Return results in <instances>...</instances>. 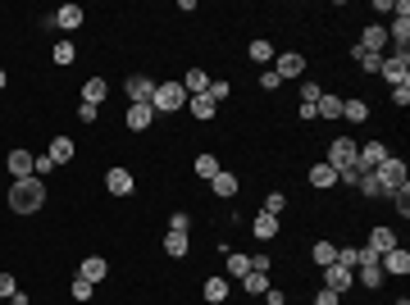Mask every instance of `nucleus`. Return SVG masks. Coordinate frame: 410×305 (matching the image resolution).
<instances>
[{"label":"nucleus","instance_id":"1","mask_svg":"<svg viewBox=\"0 0 410 305\" xmlns=\"http://www.w3.org/2000/svg\"><path fill=\"white\" fill-rule=\"evenodd\" d=\"M46 205V183L42 178H19L10 183V210L14 214H37Z\"/></svg>","mask_w":410,"mask_h":305},{"label":"nucleus","instance_id":"2","mask_svg":"<svg viewBox=\"0 0 410 305\" xmlns=\"http://www.w3.org/2000/svg\"><path fill=\"white\" fill-rule=\"evenodd\" d=\"M374 178H378V187H383V196H392V192L410 187V178H406V160H397V155H388V160L378 164Z\"/></svg>","mask_w":410,"mask_h":305},{"label":"nucleus","instance_id":"3","mask_svg":"<svg viewBox=\"0 0 410 305\" xmlns=\"http://www.w3.org/2000/svg\"><path fill=\"white\" fill-rule=\"evenodd\" d=\"M183 105H187L183 82H155V96H151V109H155V114H178Z\"/></svg>","mask_w":410,"mask_h":305},{"label":"nucleus","instance_id":"4","mask_svg":"<svg viewBox=\"0 0 410 305\" xmlns=\"http://www.w3.org/2000/svg\"><path fill=\"white\" fill-rule=\"evenodd\" d=\"M378 73L388 77V87H410V50H392V55H383Z\"/></svg>","mask_w":410,"mask_h":305},{"label":"nucleus","instance_id":"5","mask_svg":"<svg viewBox=\"0 0 410 305\" xmlns=\"http://www.w3.org/2000/svg\"><path fill=\"white\" fill-rule=\"evenodd\" d=\"M356 151H360L356 137H333V142H328V160H324V164H333L337 174H342V169H351V164H356Z\"/></svg>","mask_w":410,"mask_h":305},{"label":"nucleus","instance_id":"6","mask_svg":"<svg viewBox=\"0 0 410 305\" xmlns=\"http://www.w3.org/2000/svg\"><path fill=\"white\" fill-rule=\"evenodd\" d=\"M123 96H128V105H151V96H155V77L132 73L128 82H123Z\"/></svg>","mask_w":410,"mask_h":305},{"label":"nucleus","instance_id":"7","mask_svg":"<svg viewBox=\"0 0 410 305\" xmlns=\"http://www.w3.org/2000/svg\"><path fill=\"white\" fill-rule=\"evenodd\" d=\"M274 73L287 82V77H301L305 73V55H296V50H278L274 55Z\"/></svg>","mask_w":410,"mask_h":305},{"label":"nucleus","instance_id":"8","mask_svg":"<svg viewBox=\"0 0 410 305\" xmlns=\"http://www.w3.org/2000/svg\"><path fill=\"white\" fill-rule=\"evenodd\" d=\"M351 283H356V269H346V264H328V269H324V287H328V292L346 296V292H351Z\"/></svg>","mask_w":410,"mask_h":305},{"label":"nucleus","instance_id":"9","mask_svg":"<svg viewBox=\"0 0 410 305\" xmlns=\"http://www.w3.org/2000/svg\"><path fill=\"white\" fill-rule=\"evenodd\" d=\"M383 160H388V146H383V142H365L356 151V169H360V174H374Z\"/></svg>","mask_w":410,"mask_h":305},{"label":"nucleus","instance_id":"10","mask_svg":"<svg viewBox=\"0 0 410 305\" xmlns=\"http://www.w3.org/2000/svg\"><path fill=\"white\" fill-rule=\"evenodd\" d=\"M378 269H383V273H397V278H406V273H410V251H406V246H392L388 255H378Z\"/></svg>","mask_w":410,"mask_h":305},{"label":"nucleus","instance_id":"11","mask_svg":"<svg viewBox=\"0 0 410 305\" xmlns=\"http://www.w3.org/2000/svg\"><path fill=\"white\" fill-rule=\"evenodd\" d=\"M78 278H87V283H105L109 278V260L105 255H87L82 269H78Z\"/></svg>","mask_w":410,"mask_h":305},{"label":"nucleus","instance_id":"12","mask_svg":"<svg viewBox=\"0 0 410 305\" xmlns=\"http://www.w3.org/2000/svg\"><path fill=\"white\" fill-rule=\"evenodd\" d=\"M238 174H228V169H219V174L215 178H210V192H215V196L219 201H233V196H238Z\"/></svg>","mask_w":410,"mask_h":305},{"label":"nucleus","instance_id":"13","mask_svg":"<svg viewBox=\"0 0 410 305\" xmlns=\"http://www.w3.org/2000/svg\"><path fill=\"white\" fill-rule=\"evenodd\" d=\"M82 19H87V14L78 10V5H60V10L51 14V23H55V28H64V33H78V28H82Z\"/></svg>","mask_w":410,"mask_h":305},{"label":"nucleus","instance_id":"14","mask_svg":"<svg viewBox=\"0 0 410 305\" xmlns=\"http://www.w3.org/2000/svg\"><path fill=\"white\" fill-rule=\"evenodd\" d=\"M392 246H401V241H397V232H392V228H369L365 251H374V255H388Z\"/></svg>","mask_w":410,"mask_h":305},{"label":"nucleus","instance_id":"15","mask_svg":"<svg viewBox=\"0 0 410 305\" xmlns=\"http://www.w3.org/2000/svg\"><path fill=\"white\" fill-rule=\"evenodd\" d=\"M5 169H10V178L19 183V178H33V151H10V160H5Z\"/></svg>","mask_w":410,"mask_h":305},{"label":"nucleus","instance_id":"16","mask_svg":"<svg viewBox=\"0 0 410 305\" xmlns=\"http://www.w3.org/2000/svg\"><path fill=\"white\" fill-rule=\"evenodd\" d=\"M251 237L274 241V237H278V214H265V210H260V214L251 219Z\"/></svg>","mask_w":410,"mask_h":305},{"label":"nucleus","instance_id":"17","mask_svg":"<svg viewBox=\"0 0 410 305\" xmlns=\"http://www.w3.org/2000/svg\"><path fill=\"white\" fill-rule=\"evenodd\" d=\"M388 46V28H378V23H369L365 33H360V50H374V55H388L383 50Z\"/></svg>","mask_w":410,"mask_h":305},{"label":"nucleus","instance_id":"18","mask_svg":"<svg viewBox=\"0 0 410 305\" xmlns=\"http://www.w3.org/2000/svg\"><path fill=\"white\" fill-rule=\"evenodd\" d=\"M155 119H160V114H155L151 105H128V119H123V123H128L132 132H146V128H151Z\"/></svg>","mask_w":410,"mask_h":305},{"label":"nucleus","instance_id":"19","mask_svg":"<svg viewBox=\"0 0 410 305\" xmlns=\"http://www.w3.org/2000/svg\"><path fill=\"white\" fill-rule=\"evenodd\" d=\"M310 187H314V192H328V187H337V169L319 160V164L310 169Z\"/></svg>","mask_w":410,"mask_h":305},{"label":"nucleus","instance_id":"20","mask_svg":"<svg viewBox=\"0 0 410 305\" xmlns=\"http://www.w3.org/2000/svg\"><path fill=\"white\" fill-rule=\"evenodd\" d=\"M187 109H192V119H201V123H210L219 114V105L205 96V91H201V96H187Z\"/></svg>","mask_w":410,"mask_h":305},{"label":"nucleus","instance_id":"21","mask_svg":"<svg viewBox=\"0 0 410 305\" xmlns=\"http://www.w3.org/2000/svg\"><path fill=\"white\" fill-rule=\"evenodd\" d=\"M314 119H342V96H333V91H324V96H319V105H314Z\"/></svg>","mask_w":410,"mask_h":305},{"label":"nucleus","instance_id":"22","mask_svg":"<svg viewBox=\"0 0 410 305\" xmlns=\"http://www.w3.org/2000/svg\"><path fill=\"white\" fill-rule=\"evenodd\" d=\"M105 192L128 196V192H132V174H128V169H109V174H105Z\"/></svg>","mask_w":410,"mask_h":305},{"label":"nucleus","instance_id":"23","mask_svg":"<svg viewBox=\"0 0 410 305\" xmlns=\"http://www.w3.org/2000/svg\"><path fill=\"white\" fill-rule=\"evenodd\" d=\"M187 251H192V237H187V232H164V255L183 260Z\"/></svg>","mask_w":410,"mask_h":305},{"label":"nucleus","instance_id":"24","mask_svg":"<svg viewBox=\"0 0 410 305\" xmlns=\"http://www.w3.org/2000/svg\"><path fill=\"white\" fill-rule=\"evenodd\" d=\"M105 96H109V82H105V77H87V82H82V100H87V105H100Z\"/></svg>","mask_w":410,"mask_h":305},{"label":"nucleus","instance_id":"25","mask_svg":"<svg viewBox=\"0 0 410 305\" xmlns=\"http://www.w3.org/2000/svg\"><path fill=\"white\" fill-rule=\"evenodd\" d=\"M201 296H205L210 305H224V301H228V278H224V273H219V278H210V283L201 287Z\"/></svg>","mask_w":410,"mask_h":305},{"label":"nucleus","instance_id":"26","mask_svg":"<svg viewBox=\"0 0 410 305\" xmlns=\"http://www.w3.org/2000/svg\"><path fill=\"white\" fill-rule=\"evenodd\" d=\"M388 41H397V50H406V41H410V14H397V19H392Z\"/></svg>","mask_w":410,"mask_h":305},{"label":"nucleus","instance_id":"27","mask_svg":"<svg viewBox=\"0 0 410 305\" xmlns=\"http://www.w3.org/2000/svg\"><path fill=\"white\" fill-rule=\"evenodd\" d=\"M205 87H210V73H205V68H187V77H183V91H187V96H201Z\"/></svg>","mask_w":410,"mask_h":305},{"label":"nucleus","instance_id":"28","mask_svg":"<svg viewBox=\"0 0 410 305\" xmlns=\"http://www.w3.org/2000/svg\"><path fill=\"white\" fill-rule=\"evenodd\" d=\"M228 278H238V283H242V278H247V273H251V255H242V251H228Z\"/></svg>","mask_w":410,"mask_h":305},{"label":"nucleus","instance_id":"29","mask_svg":"<svg viewBox=\"0 0 410 305\" xmlns=\"http://www.w3.org/2000/svg\"><path fill=\"white\" fill-rule=\"evenodd\" d=\"M46 155H51L55 164H69V160H73V137H55V142H51V151H46Z\"/></svg>","mask_w":410,"mask_h":305},{"label":"nucleus","instance_id":"30","mask_svg":"<svg viewBox=\"0 0 410 305\" xmlns=\"http://www.w3.org/2000/svg\"><path fill=\"white\" fill-rule=\"evenodd\" d=\"M274 55H278V50H274L265 37H256V41H251V64H274Z\"/></svg>","mask_w":410,"mask_h":305},{"label":"nucleus","instance_id":"31","mask_svg":"<svg viewBox=\"0 0 410 305\" xmlns=\"http://www.w3.org/2000/svg\"><path fill=\"white\" fill-rule=\"evenodd\" d=\"M242 287H247L251 296H265V292H269V273H256V269H251L247 278H242Z\"/></svg>","mask_w":410,"mask_h":305},{"label":"nucleus","instance_id":"32","mask_svg":"<svg viewBox=\"0 0 410 305\" xmlns=\"http://www.w3.org/2000/svg\"><path fill=\"white\" fill-rule=\"evenodd\" d=\"M314 264H319V269H328V264H333L337 260V246H333V241H314Z\"/></svg>","mask_w":410,"mask_h":305},{"label":"nucleus","instance_id":"33","mask_svg":"<svg viewBox=\"0 0 410 305\" xmlns=\"http://www.w3.org/2000/svg\"><path fill=\"white\" fill-rule=\"evenodd\" d=\"M356 278L369 287V292H374V287L383 283V269H378V264H356Z\"/></svg>","mask_w":410,"mask_h":305},{"label":"nucleus","instance_id":"34","mask_svg":"<svg viewBox=\"0 0 410 305\" xmlns=\"http://www.w3.org/2000/svg\"><path fill=\"white\" fill-rule=\"evenodd\" d=\"M351 55H356V64L365 68V73H378V64H383V55H374V50H360V46H356Z\"/></svg>","mask_w":410,"mask_h":305},{"label":"nucleus","instance_id":"35","mask_svg":"<svg viewBox=\"0 0 410 305\" xmlns=\"http://www.w3.org/2000/svg\"><path fill=\"white\" fill-rule=\"evenodd\" d=\"M215 174H219V160H215V155H196V178H205V183H210Z\"/></svg>","mask_w":410,"mask_h":305},{"label":"nucleus","instance_id":"36","mask_svg":"<svg viewBox=\"0 0 410 305\" xmlns=\"http://www.w3.org/2000/svg\"><path fill=\"white\" fill-rule=\"evenodd\" d=\"M369 114V105L365 100H342V119H351V123H360Z\"/></svg>","mask_w":410,"mask_h":305},{"label":"nucleus","instance_id":"37","mask_svg":"<svg viewBox=\"0 0 410 305\" xmlns=\"http://www.w3.org/2000/svg\"><path fill=\"white\" fill-rule=\"evenodd\" d=\"M260 210H265V214H283V210H287V196H283V192H269Z\"/></svg>","mask_w":410,"mask_h":305},{"label":"nucleus","instance_id":"38","mask_svg":"<svg viewBox=\"0 0 410 305\" xmlns=\"http://www.w3.org/2000/svg\"><path fill=\"white\" fill-rule=\"evenodd\" d=\"M228 91H233V87H228L224 77H219V82H215V77H210V87H205V96H210V100H215V105H219V100H228Z\"/></svg>","mask_w":410,"mask_h":305},{"label":"nucleus","instance_id":"39","mask_svg":"<svg viewBox=\"0 0 410 305\" xmlns=\"http://www.w3.org/2000/svg\"><path fill=\"white\" fill-rule=\"evenodd\" d=\"M319 96H324L319 82H301V105H319Z\"/></svg>","mask_w":410,"mask_h":305},{"label":"nucleus","instance_id":"40","mask_svg":"<svg viewBox=\"0 0 410 305\" xmlns=\"http://www.w3.org/2000/svg\"><path fill=\"white\" fill-rule=\"evenodd\" d=\"M14 292H19V283H14V273H10V269H0V301H10Z\"/></svg>","mask_w":410,"mask_h":305},{"label":"nucleus","instance_id":"41","mask_svg":"<svg viewBox=\"0 0 410 305\" xmlns=\"http://www.w3.org/2000/svg\"><path fill=\"white\" fill-rule=\"evenodd\" d=\"M392 205H397V214H401V219L410 214V187H401V192H392Z\"/></svg>","mask_w":410,"mask_h":305},{"label":"nucleus","instance_id":"42","mask_svg":"<svg viewBox=\"0 0 410 305\" xmlns=\"http://www.w3.org/2000/svg\"><path fill=\"white\" fill-rule=\"evenodd\" d=\"M91 287H96V283H87V278H73V287H69V292H73V301H91Z\"/></svg>","mask_w":410,"mask_h":305},{"label":"nucleus","instance_id":"43","mask_svg":"<svg viewBox=\"0 0 410 305\" xmlns=\"http://www.w3.org/2000/svg\"><path fill=\"white\" fill-rule=\"evenodd\" d=\"M51 169H55V160H51V155H33V178H46Z\"/></svg>","mask_w":410,"mask_h":305},{"label":"nucleus","instance_id":"44","mask_svg":"<svg viewBox=\"0 0 410 305\" xmlns=\"http://www.w3.org/2000/svg\"><path fill=\"white\" fill-rule=\"evenodd\" d=\"M73 41H60V46H55V64H73Z\"/></svg>","mask_w":410,"mask_h":305},{"label":"nucleus","instance_id":"45","mask_svg":"<svg viewBox=\"0 0 410 305\" xmlns=\"http://www.w3.org/2000/svg\"><path fill=\"white\" fill-rule=\"evenodd\" d=\"M260 87H265V91H278V87H283V77L274 73V68H265V73H260Z\"/></svg>","mask_w":410,"mask_h":305},{"label":"nucleus","instance_id":"46","mask_svg":"<svg viewBox=\"0 0 410 305\" xmlns=\"http://www.w3.org/2000/svg\"><path fill=\"white\" fill-rule=\"evenodd\" d=\"M187 228H192V219H187V214H183V210H178V214H173V219H169V232H187Z\"/></svg>","mask_w":410,"mask_h":305},{"label":"nucleus","instance_id":"47","mask_svg":"<svg viewBox=\"0 0 410 305\" xmlns=\"http://www.w3.org/2000/svg\"><path fill=\"white\" fill-rule=\"evenodd\" d=\"M96 114H100V105H87V100L78 105V119H82V123H96Z\"/></svg>","mask_w":410,"mask_h":305},{"label":"nucleus","instance_id":"48","mask_svg":"<svg viewBox=\"0 0 410 305\" xmlns=\"http://www.w3.org/2000/svg\"><path fill=\"white\" fill-rule=\"evenodd\" d=\"M314 305H342V296L328 292V287H319V296H314Z\"/></svg>","mask_w":410,"mask_h":305},{"label":"nucleus","instance_id":"49","mask_svg":"<svg viewBox=\"0 0 410 305\" xmlns=\"http://www.w3.org/2000/svg\"><path fill=\"white\" fill-rule=\"evenodd\" d=\"M392 105L406 109V105H410V87H392Z\"/></svg>","mask_w":410,"mask_h":305},{"label":"nucleus","instance_id":"50","mask_svg":"<svg viewBox=\"0 0 410 305\" xmlns=\"http://www.w3.org/2000/svg\"><path fill=\"white\" fill-rule=\"evenodd\" d=\"M251 269H256V273H269L274 260H269V255H256V260H251Z\"/></svg>","mask_w":410,"mask_h":305},{"label":"nucleus","instance_id":"51","mask_svg":"<svg viewBox=\"0 0 410 305\" xmlns=\"http://www.w3.org/2000/svg\"><path fill=\"white\" fill-rule=\"evenodd\" d=\"M265 305H283V292H278V287H269V292H265Z\"/></svg>","mask_w":410,"mask_h":305},{"label":"nucleus","instance_id":"52","mask_svg":"<svg viewBox=\"0 0 410 305\" xmlns=\"http://www.w3.org/2000/svg\"><path fill=\"white\" fill-rule=\"evenodd\" d=\"M10 305H33V301H28V292H14V296H10Z\"/></svg>","mask_w":410,"mask_h":305},{"label":"nucleus","instance_id":"53","mask_svg":"<svg viewBox=\"0 0 410 305\" xmlns=\"http://www.w3.org/2000/svg\"><path fill=\"white\" fill-rule=\"evenodd\" d=\"M0 87H5V68H0Z\"/></svg>","mask_w":410,"mask_h":305}]
</instances>
